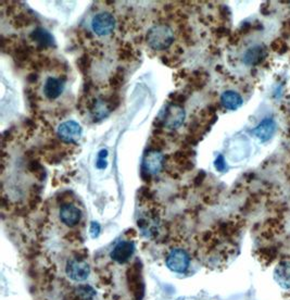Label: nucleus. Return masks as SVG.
Returning a JSON list of instances; mask_svg holds the SVG:
<instances>
[{
  "instance_id": "26",
  "label": "nucleus",
  "mask_w": 290,
  "mask_h": 300,
  "mask_svg": "<svg viewBox=\"0 0 290 300\" xmlns=\"http://www.w3.org/2000/svg\"><path fill=\"white\" fill-rule=\"evenodd\" d=\"M101 232V226L98 222L93 221L90 223V227H89V234L92 236V238H97L99 235H100Z\"/></svg>"
},
{
  "instance_id": "3",
  "label": "nucleus",
  "mask_w": 290,
  "mask_h": 300,
  "mask_svg": "<svg viewBox=\"0 0 290 300\" xmlns=\"http://www.w3.org/2000/svg\"><path fill=\"white\" fill-rule=\"evenodd\" d=\"M164 156L158 150H148L143 156L142 168H141V176L147 175V177L151 175H157L162 171L164 167Z\"/></svg>"
},
{
  "instance_id": "2",
  "label": "nucleus",
  "mask_w": 290,
  "mask_h": 300,
  "mask_svg": "<svg viewBox=\"0 0 290 300\" xmlns=\"http://www.w3.org/2000/svg\"><path fill=\"white\" fill-rule=\"evenodd\" d=\"M185 110L183 107L176 104H169L165 109L161 110L159 116L157 117L156 129L165 127L169 130H176L185 121Z\"/></svg>"
},
{
  "instance_id": "9",
  "label": "nucleus",
  "mask_w": 290,
  "mask_h": 300,
  "mask_svg": "<svg viewBox=\"0 0 290 300\" xmlns=\"http://www.w3.org/2000/svg\"><path fill=\"white\" fill-rule=\"evenodd\" d=\"M135 252V244L131 241H121L112 249L110 256L117 263H126Z\"/></svg>"
},
{
  "instance_id": "34",
  "label": "nucleus",
  "mask_w": 290,
  "mask_h": 300,
  "mask_svg": "<svg viewBox=\"0 0 290 300\" xmlns=\"http://www.w3.org/2000/svg\"><path fill=\"white\" fill-rule=\"evenodd\" d=\"M37 78H38V76H37V74H31L29 77H27V79H29V82H31V83H35L36 81H37Z\"/></svg>"
},
{
  "instance_id": "24",
  "label": "nucleus",
  "mask_w": 290,
  "mask_h": 300,
  "mask_svg": "<svg viewBox=\"0 0 290 300\" xmlns=\"http://www.w3.org/2000/svg\"><path fill=\"white\" fill-rule=\"evenodd\" d=\"M119 57L121 60L123 61H130L134 58V51H133V48L130 46V45H125V46H123L121 49H120V52H119Z\"/></svg>"
},
{
  "instance_id": "6",
  "label": "nucleus",
  "mask_w": 290,
  "mask_h": 300,
  "mask_svg": "<svg viewBox=\"0 0 290 300\" xmlns=\"http://www.w3.org/2000/svg\"><path fill=\"white\" fill-rule=\"evenodd\" d=\"M81 134H83L81 126L73 120L61 123L57 129L59 139L67 144H77L81 137Z\"/></svg>"
},
{
  "instance_id": "28",
  "label": "nucleus",
  "mask_w": 290,
  "mask_h": 300,
  "mask_svg": "<svg viewBox=\"0 0 290 300\" xmlns=\"http://www.w3.org/2000/svg\"><path fill=\"white\" fill-rule=\"evenodd\" d=\"M171 98H173V102L177 104H182V103H185L186 100V96L184 94H180V93H174L171 95Z\"/></svg>"
},
{
  "instance_id": "21",
  "label": "nucleus",
  "mask_w": 290,
  "mask_h": 300,
  "mask_svg": "<svg viewBox=\"0 0 290 300\" xmlns=\"http://www.w3.org/2000/svg\"><path fill=\"white\" fill-rule=\"evenodd\" d=\"M75 293L81 300H92L96 295L95 290L90 286H80L76 288Z\"/></svg>"
},
{
  "instance_id": "25",
  "label": "nucleus",
  "mask_w": 290,
  "mask_h": 300,
  "mask_svg": "<svg viewBox=\"0 0 290 300\" xmlns=\"http://www.w3.org/2000/svg\"><path fill=\"white\" fill-rule=\"evenodd\" d=\"M271 49L278 53H284L287 51V45L282 38H277L271 44Z\"/></svg>"
},
{
  "instance_id": "31",
  "label": "nucleus",
  "mask_w": 290,
  "mask_h": 300,
  "mask_svg": "<svg viewBox=\"0 0 290 300\" xmlns=\"http://www.w3.org/2000/svg\"><path fill=\"white\" fill-rule=\"evenodd\" d=\"M283 35L285 36V37L290 36V19L285 21L283 24Z\"/></svg>"
},
{
  "instance_id": "22",
  "label": "nucleus",
  "mask_w": 290,
  "mask_h": 300,
  "mask_svg": "<svg viewBox=\"0 0 290 300\" xmlns=\"http://www.w3.org/2000/svg\"><path fill=\"white\" fill-rule=\"evenodd\" d=\"M29 169H30V171L32 172V173H34L38 178H40V181H43L45 178V176H46V172H45L44 167L40 165V162L37 161V160L31 161L30 165H29Z\"/></svg>"
},
{
  "instance_id": "27",
  "label": "nucleus",
  "mask_w": 290,
  "mask_h": 300,
  "mask_svg": "<svg viewBox=\"0 0 290 300\" xmlns=\"http://www.w3.org/2000/svg\"><path fill=\"white\" fill-rule=\"evenodd\" d=\"M214 167L219 172H225L226 170H227V166H226L225 159H224V157L222 156V154H220V156L215 159Z\"/></svg>"
},
{
  "instance_id": "12",
  "label": "nucleus",
  "mask_w": 290,
  "mask_h": 300,
  "mask_svg": "<svg viewBox=\"0 0 290 300\" xmlns=\"http://www.w3.org/2000/svg\"><path fill=\"white\" fill-rule=\"evenodd\" d=\"M30 37L33 42L36 43L39 49H48L56 46V42H54L52 34L46 29H44V27H36L31 33Z\"/></svg>"
},
{
  "instance_id": "14",
  "label": "nucleus",
  "mask_w": 290,
  "mask_h": 300,
  "mask_svg": "<svg viewBox=\"0 0 290 300\" xmlns=\"http://www.w3.org/2000/svg\"><path fill=\"white\" fill-rule=\"evenodd\" d=\"M274 279L284 289H290V261H280L274 270Z\"/></svg>"
},
{
  "instance_id": "16",
  "label": "nucleus",
  "mask_w": 290,
  "mask_h": 300,
  "mask_svg": "<svg viewBox=\"0 0 290 300\" xmlns=\"http://www.w3.org/2000/svg\"><path fill=\"white\" fill-rule=\"evenodd\" d=\"M242 97L234 90H226L221 96V104L229 110H237L242 106Z\"/></svg>"
},
{
  "instance_id": "33",
  "label": "nucleus",
  "mask_w": 290,
  "mask_h": 300,
  "mask_svg": "<svg viewBox=\"0 0 290 300\" xmlns=\"http://www.w3.org/2000/svg\"><path fill=\"white\" fill-rule=\"evenodd\" d=\"M108 150L107 149H101L100 151H99V153H98V158H105V159H107L108 158Z\"/></svg>"
},
{
  "instance_id": "4",
  "label": "nucleus",
  "mask_w": 290,
  "mask_h": 300,
  "mask_svg": "<svg viewBox=\"0 0 290 300\" xmlns=\"http://www.w3.org/2000/svg\"><path fill=\"white\" fill-rule=\"evenodd\" d=\"M167 267L176 273H184L189 268L190 257L183 248H173L167 257Z\"/></svg>"
},
{
  "instance_id": "23",
  "label": "nucleus",
  "mask_w": 290,
  "mask_h": 300,
  "mask_svg": "<svg viewBox=\"0 0 290 300\" xmlns=\"http://www.w3.org/2000/svg\"><path fill=\"white\" fill-rule=\"evenodd\" d=\"M14 25L15 27H24V26H29L32 22V17L29 14L25 13H19L14 19Z\"/></svg>"
},
{
  "instance_id": "7",
  "label": "nucleus",
  "mask_w": 290,
  "mask_h": 300,
  "mask_svg": "<svg viewBox=\"0 0 290 300\" xmlns=\"http://www.w3.org/2000/svg\"><path fill=\"white\" fill-rule=\"evenodd\" d=\"M67 275L75 282H83L90 274V267L88 263L80 259H71L66 267Z\"/></svg>"
},
{
  "instance_id": "29",
  "label": "nucleus",
  "mask_w": 290,
  "mask_h": 300,
  "mask_svg": "<svg viewBox=\"0 0 290 300\" xmlns=\"http://www.w3.org/2000/svg\"><path fill=\"white\" fill-rule=\"evenodd\" d=\"M215 34L219 36V37H225V36H227L230 34V30L226 29V27H224V26H221L216 30Z\"/></svg>"
},
{
  "instance_id": "5",
  "label": "nucleus",
  "mask_w": 290,
  "mask_h": 300,
  "mask_svg": "<svg viewBox=\"0 0 290 300\" xmlns=\"http://www.w3.org/2000/svg\"><path fill=\"white\" fill-rule=\"evenodd\" d=\"M92 29L100 37L112 34L115 29L114 16L110 12L97 13L92 20Z\"/></svg>"
},
{
  "instance_id": "18",
  "label": "nucleus",
  "mask_w": 290,
  "mask_h": 300,
  "mask_svg": "<svg viewBox=\"0 0 290 300\" xmlns=\"http://www.w3.org/2000/svg\"><path fill=\"white\" fill-rule=\"evenodd\" d=\"M208 81V75L205 73H202V72H195V73L192 75V78H190V85H192L193 89L199 90L201 89Z\"/></svg>"
},
{
  "instance_id": "10",
  "label": "nucleus",
  "mask_w": 290,
  "mask_h": 300,
  "mask_svg": "<svg viewBox=\"0 0 290 300\" xmlns=\"http://www.w3.org/2000/svg\"><path fill=\"white\" fill-rule=\"evenodd\" d=\"M59 216H60V221L63 224L69 227H74L81 220V211L78 207L74 205L66 204L60 208Z\"/></svg>"
},
{
  "instance_id": "15",
  "label": "nucleus",
  "mask_w": 290,
  "mask_h": 300,
  "mask_svg": "<svg viewBox=\"0 0 290 300\" xmlns=\"http://www.w3.org/2000/svg\"><path fill=\"white\" fill-rule=\"evenodd\" d=\"M276 132V123L273 119H264L262 121L255 130H253V134H255L257 137L261 141V142H267L270 141L272 137H273V135Z\"/></svg>"
},
{
  "instance_id": "11",
  "label": "nucleus",
  "mask_w": 290,
  "mask_h": 300,
  "mask_svg": "<svg viewBox=\"0 0 290 300\" xmlns=\"http://www.w3.org/2000/svg\"><path fill=\"white\" fill-rule=\"evenodd\" d=\"M66 87L65 77H53L49 76L44 84V95L49 100L59 98Z\"/></svg>"
},
{
  "instance_id": "20",
  "label": "nucleus",
  "mask_w": 290,
  "mask_h": 300,
  "mask_svg": "<svg viewBox=\"0 0 290 300\" xmlns=\"http://www.w3.org/2000/svg\"><path fill=\"white\" fill-rule=\"evenodd\" d=\"M76 63H77V68L80 71V73L86 75L90 69V66H92V58H90L87 53H85L80 58H78Z\"/></svg>"
},
{
  "instance_id": "30",
  "label": "nucleus",
  "mask_w": 290,
  "mask_h": 300,
  "mask_svg": "<svg viewBox=\"0 0 290 300\" xmlns=\"http://www.w3.org/2000/svg\"><path fill=\"white\" fill-rule=\"evenodd\" d=\"M96 167L100 170H103L108 167V161L105 158H98L97 162H96Z\"/></svg>"
},
{
  "instance_id": "13",
  "label": "nucleus",
  "mask_w": 290,
  "mask_h": 300,
  "mask_svg": "<svg viewBox=\"0 0 290 300\" xmlns=\"http://www.w3.org/2000/svg\"><path fill=\"white\" fill-rule=\"evenodd\" d=\"M267 49L264 45H257L244 52L243 63L247 66H258L267 57Z\"/></svg>"
},
{
  "instance_id": "32",
  "label": "nucleus",
  "mask_w": 290,
  "mask_h": 300,
  "mask_svg": "<svg viewBox=\"0 0 290 300\" xmlns=\"http://www.w3.org/2000/svg\"><path fill=\"white\" fill-rule=\"evenodd\" d=\"M204 176H205V173L203 171H201L200 173H199L198 175H197V177H196V185H199V183H202V181H203V178H204Z\"/></svg>"
},
{
  "instance_id": "19",
  "label": "nucleus",
  "mask_w": 290,
  "mask_h": 300,
  "mask_svg": "<svg viewBox=\"0 0 290 300\" xmlns=\"http://www.w3.org/2000/svg\"><path fill=\"white\" fill-rule=\"evenodd\" d=\"M124 83V71L122 69H117L114 75L111 76L110 78V86L115 89L119 90Z\"/></svg>"
},
{
  "instance_id": "8",
  "label": "nucleus",
  "mask_w": 290,
  "mask_h": 300,
  "mask_svg": "<svg viewBox=\"0 0 290 300\" xmlns=\"http://www.w3.org/2000/svg\"><path fill=\"white\" fill-rule=\"evenodd\" d=\"M89 112L95 121H100L106 119L113 110L109 97H99L94 99L88 106Z\"/></svg>"
},
{
  "instance_id": "1",
  "label": "nucleus",
  "mask_w": 290,
  "mask_h": 300,
  "mask_svg": "<svg viewBox=\"0 0 290 300\" xmlns=\"http://www.w3.org/2000/svg\"><path fill=\"white\" fill-rule=\"evenodd\" d=\"M146 42L153 50H165L174 43V32L165 23L156 24L147 32Z\"/></svg>"
},
{
  "instance_id": "17",
  "label": "nucleus",
  "mask_w": 290,
  "mask_h": 300,
  "mask_svg": "<svg viewBox=\"0 0 290 300\" xmlns=\"http://www.w3.org/2000/svg\"><path fill=\"white\" fill-rule=\"evenodd\" d=\"M14 59L19 63H25L29 61L33 56V48L27 44H21L14 50Z\"/></svg>"
}]
</instances>
